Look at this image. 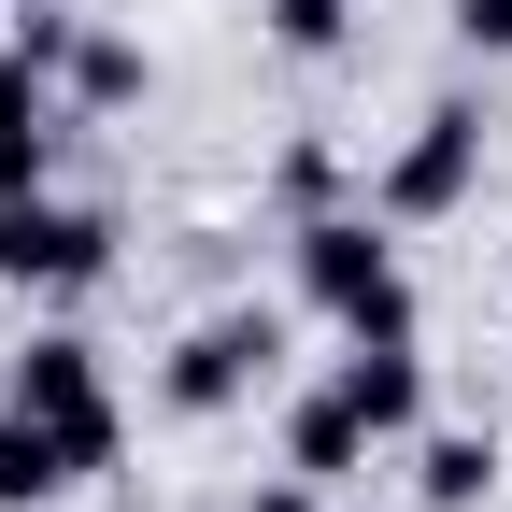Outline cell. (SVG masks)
<instances>
[{"label": "cell", "instance_id": "obj_4", "mask_svg": "<svg viewBox=\"0 0 512 512\" xmlns=\"http://www.w3.org/2000/svg\"><path fill=\"white\" fill-rule=\"evenodd\" d=\"M470 185H484V100H427L399 128V157L370 171V214L384 228H441V214H470Z\"/></svg>", "mask_w": 512, "mask_h": 512}, {"label": "cell", "instance_id": "obj_14", "mask_svg": "<svg viewBox=\"0 0 512 512\" xmlns=\"http://www.w3.org/2000/svg\"><path fill=\"white\" fill-rule=\"evenodd\" d=\"M441 15H456L470 57H512V0H441Z\"/></svg>", "mask_w": 512, "mask_h": 512}, {"label": "cell", "instance_id": "obj_6", "mask_svg": "<svg viewBox=\"0 0 512 512\" xmlns=\"http://www.w3.org/2000/svg\"><path fill=\"white\" fill-rule=\"evenodd\" d=\"M370 456H384V441H370V413L342 399V384H313V399L285 413V470H299V484H356Z\"/></svg>", "mask_w": 512, "mask_h": 512}, {"label": "cell", "instance_id": "obj_3", "mask_svg": "<svg viewBox=\"0 0 512 512\" xmlns=\"http://www.w3.org/2000/svg\"><path fill=\"white\" fill-rule=\"evenodd\" d=\"M86 285H114V214L100 200H57V185L0 200V299H86Z\"/></svg>", "mask_w": 512, "mask_h": 512}, {"label": "cell", "instance_id": "obj_13", "mask_svg": "<svg viewBox=\"0 0 512 512\" xmlns=\"http://www.w3.org/2000/svg\"><path fill=\"white\" fill-rule=\"evenodd\" d=\"M328 185H342V143H285L271 157V200L285 214H328Z\"/></svg>", "mask_w": 512, "mask_h": 512}, {"label": "cell", "instance_id": "obj_10", "mask_svg": "<svg viewBox=\"0 0 512 512\" xmlns=\"http://www.w3.org/2000/svg\"><path fill=\"white\" fill-rule=\"evenodd\" d=\"M43 498H72V456H57V427L0 413V512H43Z\"/></svg>", "mask_w": 512, "mask_h": 512}, {"label": "cell", "instance_id": "obj_2", "mask_svg": "<svg viewBox=\"0 0 512 512\" xmlns=\"http://www.w3.org/2000/svg\"><path fill=\"white\" fill-rule=\"evenodd\" d=\"M0 413L57 427L72 484H100V470L128 456V413H114V384H100V342H72V328H29L15 356H0Z\"/></svg>", "mask_w": 512, "mask_h": 512}, {"label": "cell", "instance_id": "obj_11", "mask_svg": "<svg viewBox=\"0 0 512 512\" xmlns=\"http://www.w3.org/2000/svg\"><path fill=\"white\" fill-rule=\"evenodd\" d=\"M256 29H271L285 57H342L356 43V0H256Z\"/></svg>", "mask_w": 512, "mask_h": 512}, {"label": "cell", "instance_id": "obj_12", "mask_svg": "<svg viewBox=\"0 0 512 512\" xmlns=\"http://www.w3.org/2000/svg\"><path fill=\"white\" fill-rule=\"evenodd\" d=\"M57 128H72V114H29V128H0V200L57 185Z\"/></svg>", "mask_w": 512, "mask_h": 512}, {"label": "cell", "instance_id": "obj_5", "mask_svg": "<svg viewBox=\"0 0 512 512\" xmlns=\"http://www.w3.org/2000/svg\"><path fill=\"white\" fill-rule=\"evenodd\" d=\"M285 370V313H256V299H228V313H200L171 356H157V399L185 413V427H214V413H242L256 384Z\"/></svg>", "mask_w": 512, "mask_h": 512}, {"label": "cell", "instance_id": "obj_1", "mask_svg": "<svg viewBox=\"0 0 512 512\" xmlns=\"http://www.w3.org/2000/svg\"><path fill=\"white\" fill-rule=\"evenodd\" d=\"M285 242H299V299L328 313L342 342H427L413 271H399V228H384V214H342V200H328V214H299Z\"/></svg>", "mask_w": 512, "mask_h": 512}, {"label": "cell", "instance_id": "obj_9", "mask_svg": "<svg viewBox=\"0 0 512 512\" xmlns=\"http://www.w3.org/2000/svg\"><path fill=\"white\" fill-rule=\"evenodd\" d=\"M413 498L427 512H484L498 498V427H413Z\"/></svg>", "mask_w": 512, "mask_h": 512}, {"label": "cell", "instance_id": "obj_15", "mask_svg": "<svg viewBox=\"0 0 512 512\" xmlns=\"http://www.w3.org/2000/svg\"><path fill=\"white\" fill-rule=\"evenodd\" d=\"M242 512H328V484H299V470H285V484H256Z\"/></svg>", "mask_w": 512, "mask_h": 512}, {"label": "cell", "instance_id": "obj_16", "mask_svg": "<svg viewBox=\"0 0 512 512\" xmlns=\"http://www.w3.org/2000/svg\"><path fill=\"white\" fill-rule=\"evenodd\" d=\"M0 15H15V0H0Z\"/></svg>", "mask_w": 512, "mask_h": 512}, {"label": "cell", "instance_id": "obj_7", "mask_svg": "<svg viewBox=\"0 0 512 512\" xmlns=\"http://www.w3.org/2000/svg\"><path fill=\"white\" fill-rule=\"evenodd\" d=\"M143 100H157V57L128 43V29H86V43H72V72H57V114L86 128V114H143Z\"/></svg>", "mask_w": 512, "mask_h": 512}, {"label": "cell", "instance_id": "obj_8", "mask_svg": "<svg viewBox=\"0 0 512 512\" xmlns=\"http://www.w3.org/2000/svg\"><path fill=\"white\" fill-rule=\"evenodd\" d=\"M342 399L370 413V441H413L427 427V356L413 342H342Z\"/></svg>", "mask_w": 512, "mask_h": 512}]
</instances>
